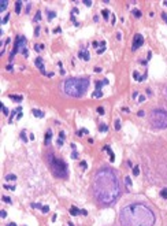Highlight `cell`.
Listing matches in <instances>:
<instances>
[{"label":"cell","instance_id":"ba28073f","mask_svg":"<svg viewBox=\"0 0 167 226\" xmlns=\"http://www.w3.org/2000/svg\"><path fill=\"white\" fill-rule=\"evenodd\" d=\"M34 65L39 67L40 70H41V73L44 74V75H47L48 73L45 71V69H44V60H43V58H36V60H34Z\"/></svg>","mask_w":167,"mask_h":226},{"label":"cell","instance_id":"4316f807","mask_svg":"<svg viewBox=\"0 0 167 226\" xmlns=\"http://www.w3.org/2000/svg\"><path fill=\"white\" fill-rule=\"evenodd\" d=\"M133 174H134V176H138V174H140V169H138V166H134V169H133Z\"/></svg>","mask_w":167,"mask_h":226},{"label":"cell","instance_id":"d6a6232c","mask_svg":"<svg viewBox=\"0 0 167 226\" xmlns=\"http://www.w3.org/2000/svg\"><path fill=\"white\" fill-rule=\"evenodd\" d=\"M125 182H126V185L130 188V185H132V182H130V177H126V178H125Z\"/></svg>","mask_w":167,"mask_h":226},{"label":"cell","instance_id":"d4e9b609","mask_svg":"<svg viewBox=\"0 0 167 226\" xmlns=\"http://www.w3.org/2000/svg\"><path fill=\"white\" fill-rule=\"evenodd\" d=\"M132 14H133L134 17H137V18L141 17V12H140L138 10H132Z\"/></svg>","mask_w":167,"mask_h":226},{"label":"cell","instance_id":"7c38bea8","mask_svg":"<svg viewBox=\"0 0 167 226\" xmlns=\"http://www.w3.org/2000/svg\"><path fill=\"white\" fill-rule=\"evenodd\" d=\"M32 114H33L34 116H37V118H43V116H44V112L37 110V108H33V110H32Z\"/></svg>","mask_w":167,"mask_h":226},{"label":"cell","instance_id":"6da1fadb","mask_svg":"<svg viewBox=\"0 0 167 226\" xmlns=\"http://www.w3.org/2000/svg\"><path fill=\"white\" fill-rule=\"evenodd\" d=\"M93 193L101 204H111L118 199L121 186L117 174L111 169H101L93 177Z\"/></svg>","mask_w":167,"mask_h":226},{"label":"cell","instance_id":"f35d334b","mask_svg":"<svg viewBox=\"0 0 167 226\" xmlns=\"http://www.w3.org/2000/svg\"><path fill=\"white\" fill-rule=\"evenodd\" d=\"M162 18H163V21L167 23V14H164V12H163V14H162Z\"/></svg>","mask_w":167,"mask_h":226},{"label":"cell","instance_id":"f1b7e54d","mask_svg":"<svg viewBox=\"0 0 167 226\" xmlns=\"http://www.w3.org/2000/svg\"><path fill=\"white\" fill-rule=\"evenodd\" d=\"M8 18H10V14H7L6 17L3 18V21H1V23H3V25H4V23H7V22H8Z\"/></svg>","mask_w":167,"mask_h":226},{"label":"cell","instance_id":"7dc6e473","mask_svg":"<svg viewBox=\"0 0 167 226\" xmlns=\"http://www.w3.org/2000/svg\"><path fill=\"white\" fill-rule=\"evenodd\" d=\"M22 52H23V55H25V56H28V50H26V48H23Z\"/></svg>","mask_w":167,"mask_h":226},{"label":"cell","instance_id":"e575fe53","mask_svg":"<svg viewBox=\"0 0 167 226\" xmlns=\"http://www.w3.org/2000/svg\"><path fill=\"white\" fill-rule=\"evenodd\" d=\"M4 188H6V189H11V191H14V189H15V186H12V185H4Z\"/></svg>","mask_w":167,"mask_h":226},{"label":"cell","instance_id":"5bb4252c","mask_svg":"<svg viewBox=\"0 0 167 226\" xmlns=\"http://www.w3.org/2000/svg\"><path fill=\"white\" fill-rule=\"evenodd\" d=\"M8 97H10L11 100H14V101H22V100H23L22 96H17V95H10Z\"/></svg>","mask_w":167,"mask_h":226},{"label":"cell","instance_id":"52a82bcc","mask_svg":"<svg viewBox=\"0 0 167 226\" xmlns=\"http://www.w3.org/2000/svg\"><path fill=\"white\" fill-rule=\"evenodd\" d=\"M144 44V37H142V34H140V33H137V34H134V37H133V45H132V50L133 51H136V50H138L141 45Z\"/></svg>","mask_w":167,"mask_h":226},{"label":"cell","instance_id":"cb8c5ba5","mask_svg":"<svg viewBox=\"0 0 167 226\" xmlns=\"http://www.w3.org/2000/svg\"><path fill=\"white\" fill-rule=\"evenodd\" d=\"M21 138H22L23 143H26V141H28V137H26V132H25V130H23V132L21 133Z\"/></svg>","mask_w":167,"mask_h":226},{"label":"cell","instance_id":"f6af8a7d","mask_svg":"<svg viewBox=\"0 0 167 226\" xmlns=\"http://www.w3.org/2000/svg\"><path fill=\"white\" fill-rule=\"evenodd\" d=\"M54 33H60V28H56V29H54Z\"/></svg>","mask_w":167,"mask_h":226},{"label":"cell","instance_id":"d6986e66","mask_svg":"<svg viewBox=\"0 0 167 226\" xmlns=\"http://www.w3.org/2000/svg\"><path fill=\"white\" fill-rule=\"evenodd\" d=\"M6 180L7 181H15V180H17V176H14V174H7Z\"/></svg>","mask_w":167,"mask_h":226},{"label":"cell","instance_id":"c3c4849f","mask_svg":"<svg viewBox=\"0 0 167 226\" xmlns=\"http://www.w3.org/2000/svg\"><path fill=\"white\" fill-rule=\"evenodd\" d=\"M137 96H138V93H137V92H134V93L132 95V97H133V99H136V97H137Z\"/></svg>","mask_w":167,"mask_h":226},{"label":"cell","instance_id":"ffe728a7","mask_svg":"<svg viewBox=\"0 0 167 226\" xmlns=\"http://www.w3.org/2000/svg\"><path fill=\"white\" fill-rule=\"evenodd\" d=\"M101 96H103V92L100 89H96V92L93 93V97H101Z\"/></svg>","mask_w":167,"mask_h":226},{"label":"cell","instance_id":"7402d4cb","mask_svg":"<svg viewBox=\"0 0 167 226\" xmlns=\"http://www.w3.org/2000/svg\"><path fill=\"white\" fill-rule=\"evenodd\" d=\"M160 196H162L163 199H167V188H164V189H162Z\"/></svg>","mask_w":167,"mask_h":226},{"label":"cell","instance_id":"9c48e42d","mask_svg":"<svg viewBox=\"0 0 167 226\" xmlns=\"http://www.w3.org/2000/svg\"><path fill=\"white\" fill-rule=\"evenodd\" d=\"M32 208H39V210H41L43 212H48V211H49V207H48V206H41V204H39V203H32Z\"/></svg>","mask_w":167,"mask_h":226},{"label":"cell","instance_id":"60d3db41","mask_svg":"<svg viewBox=\"0 0 167 226\" xmlns=\"http://www.w3.org/2000/svg\"><path fill=\"white\" fill-rule=\"evenodd\" d=\"M133 77L136 78V80H138V78H140V75H138V73H137V71H134V73H133Z\"/></svg>","mask_w":167,"mask_h":226},{"label":"cell","instance_id":"816d5d0a","mask_svg":"<svg viewBox=\"0 0 167 226\" xmlns=\"http://www.w3.org/2000/svg\"><path fill=\"white\" fill-rule=\"evenodd\" d=\"M92 45H93V47H97V45H99V43H97V41H93V43H92Z\"/></svg>","mask_w":167,"mask_h":226},{"label":"cell","instance_id":"f546056e","mask_svg":"<svg viewBox=\"0 0 167 226\" xmlns=\"http://www.w3.org/2000/svg\"><path fill=\"white\" fill-rule=\"evenodd\" d=\"M104 51H106V47H100V48H99V50L96 51V52H97V54H99V55H100V54H103V52H104Z\"/></svg>","mask_w":167,"mask_h":226},{"label":"cell","instance_id":"74e56055","mask_svg":"<svg viewBox=\"0 0 167 226\" xmlns=\"http://www.w3.org/2000/svg\"><path fill=\"white\" fill-rule=\"evenodd\" d=\"M84 4H85V6H92V1H90V0H85Z\"/></svg>","mask_w":167,"mask_h":226},{"label":"cell","instance_id":"83f0119b","mask_svg":"<svg viewBox=\"0 0 167 226\" xmlns=\"http://www.w3.org/2000/svg\"><path fill=\"white\" fill-rule=\"evenodd\" d=\"M119 129H121V121L117 119V121H115V130H119Z\"/></svg>","mask_w":167,"mask_h":226},{"label":"cell","instance_id":"680465c9","mask_svg":"<svg viewBox=\"0 0 167 226\" xmlns=\"http://www.w3.org/2000/svg\"><path fill=\"white\" fill-rule=\"evenodd\" d=\"M67 226H74V225H73L71 222H69V223H67Z\"/></svg>","mask_w":167,"mask_h":226},{"label":"cell","instance_id":"b9f144b4","mask_svg":"<svg viewBox=\"0 0 167 226\" xmlns=\"http://www.w3.org/2000/svg\"><path fill=\"white\" fill-rule=\"evenodd\" d=\"M59 137H60V140H63V138H64V132H63V130L59 133Z\"/></svg>","mask_w":167,"mask_h":226},{"label":"cell","instance_id":"bcb514c9","mask_svg":"<svg viewBox=\"0 0 167 226\" xmlns=\"http://www.w3.org/2000/svg\"><path fill=\"white\" fill-rule=\"evenodd\" d=\"M99 45H100V47H106V41H100Z\"/></svg>","mask_w":167,"mask_h":226},{"label":"cell","instance_id":"ac0fdd59","mask_svg":"<svg viewBox=\"0 0 167 226\" xmlns=\"http://www.w3.org/2000/svg\"><path fill=\"white\" fill-rule=\"evenodd\" d=\"M21 110H22V107H18L17 110H14V111H12V112H11V116H10V119H8V121H10V122H12V118H14V115H15L17 112H19Z\"/></svg>","mask_w":167,"mask_h":226},{"label":"cell","instance_id":"94428289","mask_svg":"<svg viewBox=\"0 0 167 226\" xmlns=\"http://www.w3.org/2000/svg\"><path fill=\"white\" fill-rule=\"evenodd\" d=\"M166 96H167V89H166Z\"/></svg>","mask_w":167,"mask_h":226},{"label":"cell","instance_id":"4dcf8cb0","mask_svg":"<svg viewBox=\"0 0 167 226\" xmlns=\"http://www.w3.org/2000/svg\"><path fill=\"white\" fill-rule=\"evenodd\" d=\"M3 201H6V203H10V204H11V199L8 197V196H3Z\"/></svg>","mask_w":167,"mask_h":226},{"label":"cell","instance_id":"7a4b0ae2","mask_svg":"<svg viewBox=\"0 0 167 226\" xmlns=\"http://www.w3.org/2000/svg\"><path fill=\"white\" fill-rule=\"evenodd\" d=\"M119 221L122 226H153L155 214L145 204L134 203L121 210Z\"/></svg>","mask_w":167,"mask_h":226},{"label":"cell","instance_id":"44dd1931","mask_svg":"<svg viewBox=\"0 0 167 226\" xmlns=\"http://www.w3.org/2000/svg\"><path fill=\"white\" fill-rule=\"evenodd\" d=\"M107 130H108V127H107V125H100V126H99V132H107Z\"/></svg>","mask_w":167,"mask_h":226},{"label":"cell","instance_id":"ab89813d","mask_svg":"<svg viewBox=\"0 0 167 226\" xmlns=\"http://www.w3.org/2000/svg\"><path fill=\"white\" fill-rule=\"evenodd\" d=\"M0 214H1V218H6V216H7V212L4 211V210H1V212H0Z\"/></svg>","mask_w":167,"mask_h":226},{"label":"cell","instance_id":"9f6ffc18","mask_svg":"<svg viewBox=\"0 0 167 226\" xmlns=\"http://www.w3.org/2000/svg\"><path fill=\"white\" fill-rule=\"evenodd\" d=\"M82 215H88V211H86V210H82Z\"/></svg>","mask_w":167,"mask_h":226},{"label":"cell","instance_id":"8d00e7d4","mask_svg":"<svg viewBox=\"0 0 167 226\" xmlns=\"http://www.w3.org/2000/svg\"><path fill=\"white\" fill-rule=\"evenodd\" d=\"M71 158H73V159H77V158H78V152H75V151H74V152L71 154Z\"/></svg>","mask_w":167,"mask_h":226},{"label":"cell","instance_id":"484cf974","mask_svg":"<svg viewBox=\"0 0 167 226\" xmlns=\"http://www.w3.org/2000/svg\"><path fill=\"white\" fill-rule=\"evenodd\" d=\"M40 19H41V11H37L34 15V21H40Z\"/></svg>","mask_w":167,"mask_h":226},{"label":"cell","instance_id":"9a60e30c","mask_svg":"<svg viewBox=\"0 0 167 226\" xmlns=\"http://www.w3.org/2000/svg\"><path fill=\"white\" fill-rule=\"evenodd\" d=\"M47 15H48V19H49V21H52V19L56 17L55 12H54V11H49V10H47Z\"/></svg>","mask_w":167,"mask_h":226},{"label":"cell","instance_id":"11a10c76","mask_svg":"<svg viewBox=\"0 0 167 226\" xmlns=\"http://www.w3.org/2000/svg\"><path fill=\"white\" fill-rule=\"evenodd\" d=\"M6 69H7V70H12V66H11V65H8V66H7Z\"/></svg>","mask_w":167,"mask_h":226},{"label":"cell","instance_id":"277c9868","mask_svg":"<svg viewBox=\"0 0 167 226\" xmlns=\"http://www.w3.org/2000/svg\"><path fill=\"white\" fill-rule=\"evenodd\" d=\"M48 163H49L54 176L58 178H67V165L62 159L54 156L52 154L48 155Z\"/></svg>","mask_w":167,"mask_h":226},{"label":"cell","instance_id":"7bdbcfd3","mask_svg":"<svg viewBox=\"0 0 167 226\" xmlns=\"http://www.w3.org/2000/svg\"><path fill=\"white\" fill-rule=\"evenodd\" d=\"M34 34H36V36H39V34H40V28H36V30H34Z\"/></svg>","mask_w":167,"mask_h":226},{"label":"cell","instance_id":"d590c367","mask_svg":"<svg viewBox=\"0 0 167 226\" xmlns=\"http://www.w3.org/2000/svg\"><path fill=\"white\" fill-rule=\"evenodd\" d=\"M97 112L103 115V114H104V108H103V107H99V108H97Z\"/></svg>","mask_w":167,"mask_h":226},{"label":"cell","instance_id":"836d02e7","mask_svg":"<svg viewBox=\"0 0 167 226\" xmlns=\"http://www.w3.org/2000/svg\"><path fill=\"white\" fill-rule=\"evenodd\" d=\"M101 14H103V17L106 18V19L108 18V10H103V11H101Z\"/></svg>","mask_w":167,"mask_h":226},{"label":"cell","instance_id":"8992f818","mask_svg":"<svg viewBox=\"0 0 167 226\" xmlns=\"http://www.w3.org/2000/svg\"><path fill=\"white\" fill-rule=\"evenodd\" d=\"M25 44H26V39H25V37H21V36H18L17 40H15V45H14V48H12V52L10 54V62L14 59L15 54L19 52V50H21Z\"/></svg>","mask_w":167,"mask_h":226},{"label":"cell","instance_id":"db71d44e","mask_svg":"<svg viewBox=\"0 0 167 226\" xmlns=\"http://www.w3.org/2000/svg\"><path fill=\"white\" fill-rule=\"evenodd\" d=\"M138 100H140V101H144L145 97H144V96H140V99H138Z\"/></svg>","mask_w":167,"mask_h":226},{"label":"cell","instance_id":"2e32d148","mask_svg":"<svg viewBox=\"0 0 167 226\" xmlns=\"http://www.w3.org/2000/svg\"><path fill=\"white\" fill-rule=\"evenodd\" d=\"M6 7H7V1L6 0H1V1H0V11L3 12L6 10Z\"/></svg>","mask_w":167,"mask_h":226},{"label":"cell","instance_id":"f5cc1de1","mask_svg":"<svg viewBox=\"0 0 167 226\" xmlns=\"http://www.w3.org/2000/svg\"><path fill=\"white\" fill-rule=\"evenodd\" d=\"M29 11H30V3H29L28 7H26V12H29Z\"/></svg>","mask_w":167,"mask_h":226},{"label":"cell","instance_id":"5b68a950","mask_svg":"<svg viewBox=\"0 0 167 226\" xmlns=\"http://www.w3.org/2000/svg\"><path fill=\"white\" fill-rule=\"evenodd\" d=\"M151 125L156 129H166L167 127V111L153 110L149 116Z\"/></svg>","mask_w":167,"mask_h":226},{"label":"cell","instance_id":"30bf717a","mask_svg":"<svg viewBox=\"0 0 167 226\" xmlns=\"http://www.w3.org/2000/svg\"><path fill=\"white\" fill-rule=\"evenodd\" d=\"M70 214H71V215H74V216H77V215L82 214V210H79V208H77L75 206H73L71 208H70Z\"/></svg>","mask_w":167,"mask_h":226},{"label":"cell","instance_id":"ee69618b","mask_svg":"<svg viewBox=\"0 0 167 226\" xmlns=\"http://www.w3.org/2000/svg\"><path fill=\"white\" fill-rule=\"evenodd\" d=\"M137 115H138V116H144L145 114H144V111H138V112H137Z\"/></svg>","mask_w":167,"mask_h":226},{"label":"cell","instance_id":"6f0895ef","mask_svg":"<svg viewBox=\"0 0 167 226\" xmlns=\"http://www.w3.org/2000/svg\"><path fill=\"white\" fill-rule=\"evenodd\" d=\"M7 226H17V225H15L14 222H11V223H8V225H7Z\"/></svg>","mask_w":167,"mask_h":226},{"label":"cell","instance_id":"4fadbf2b","mask_svg":"<svg viewBox=\"0 0 167 226\" xmlns=\"http://www.w3.org/2000/svg\"><path fill=\"white\" fill-rule=\"evenodd\" d=\"M51 138H52V132H51V130H48V132H47V134H45V145H49Z\"/></svg>","mask_w":167,"mask_h":226},{"label":"cell","instance_id":"681fc988","mask_svg":"<svg viewBox=\"0 0 167 226\" xmlns=\"http://www.w3.org/2000/svg\"><path fill=\"white\" fill-rule=\"evenodd\" d=\"M95 71H96V73H100L101 69H100V67H95Z\"/></svg>","mask_w":167,"mask_h":226},{"label":"cell","instance_id":"f907efd6","mask_svg":"<svg viewBox=\"0 0 167 226\" xmlns=\"http://www.w3.org/2000/svg\"><path fill=\"white\" fill-rule=\"evenodd\" d=\"M62 144H63V140H60V138H59V140H58V145H62Z\"/></svg>","mask_w":167,"mask_h":226},{"label":"cell","instance_id":"1f68e13d","mask_svg":"<svg viewBox=\"0 0 167 226\" xmlns=\"http://www.w3.org/2000/svg\"><path fill=\"white\" fill-rule=\"evenodd\" d=\"M0 105H1V110H3V112H4V115H8V110L4 107V104H0Z\"/></svg>","mask_w":167,"mask_h":226},{"label":"cell","instance_id":"603a6c76","mask_svg":"<svg viewBox=\"0 0 167 226\" xmlns=\"http://www.w3.org/2000/svg\"><path fill=\"white\" fill-rule=\"evenodd\" d=\"M34 50H36V51L44 50V44H36V45H34Z\"/></svg>","mask_w":167,"mask_h":226},{"label":"cell","instance_id":"e0dca14e","mask_svg":"<svg viewBox=\"0 0 167 226\" xmlns=\"http://www.w3.org/2000/svg\"><path fill=\"white\" fill-rule=\"evenodd\" d=\"M21 7H22V3H21V1H17V3H15V12H17V14L21 12Z\"/></svg>","mask_w":167,"mask_h":226},{"label":"cell","instance_id":"8fae6325","mask_svg":"<svg viewBox=\"0 0 167 226\" xmlns=\"http://www.w3.org/2000/svg\"><path fill=\"white\" fill-rule=\"evenodd\" d=\"M78 56H79V58H84V60H89V52H88V51H79V52H78Z\"/></svg>","mask_w":167,"mask_h":226},{"label":"cell","instance_id":"3957f363","mask_svg":"<svg viewBox=\"0 0 167 226\" xmlns=\"http://www.w3.org/2000/svg\"><path fill=\"white\" fill-rule=\"evenodd\" d=\"M89 88L88 78H69L63 82V92L70 97H81Z\"/></svg>","mask_w":167,"mask_h":226},{"label":"cell","instance_id":"91938a15","mask_svg":"<svg viewBox=\"0 0 167 226\" xmlns=\"http://www.w3.org/2000/svg\"><path fill=\"white\" fill-rule=\"evenodd\" d=\"M164 6H167V1H164Z\"/></svg>","mask_w":167,"mask_h":226}]
</instances>
